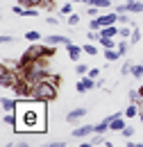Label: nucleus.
I'll use <instances>...</instances> for the list:
<instances>
[{
  "mask_svg": "<svg viewBox=\"0 0 143 147\" xmlns=\"http://www.w3.org/2000/svg\"><path fill=\"white\" fill-rule=\"evenodd\" d=\"M46 104L48 102H39L32 97L18 100L16 104V125L14 131L18 134H43L46 131Z\"/></svg>",
  "mask_w": 143,
  "mask_h": 147,
  "instance_id": "nucleus-1",
  "label": "nucleus"
},
{
  "mask_svg": "<svg viewBox=\"0 0 143 147\" xmlns=\"http://www.w3.org/2000/svg\"><path fill=\"white\" fill-rule=\"evenodd\" d=\"M57 86H59V77L57 75H50L48 79L43 82H36L32 84V100H39V102H50L57 97Z\"/></svg>",
  "mask_w": 143,
  "mask_h": 147,
  "instance_id": "nucleus-2",
  "label": "nucleus"
},
{
  "mask_svg": "<svg viewBox=\"0 0 143 147\" xmlns=\"http://www.w3.org/2000/svg\"><path fill=\"white\" fill-rule=\"evenodd\" d=\"M50 75L52 73H50V68H48V63H46V57H43V59H36V61H30V63H25V66L20 68V77L27 79L30 84L43 82V79H48Z\"/></svg>",
  "mask_w": 143,
  "mask_h": 147,
  "instance_id": "nucleus-3",
  "label": "nucleus"
},
{
  "mask_svg": "<svg viewBox=\"0 0 143 147\" xmlns=\"http://www.w3.org/2000/svg\"><path fill=\"white\" fill-rule=\"evenodd\" d=\"M57 45H36V43H30V48L23 52L20 57V66H25V63H30V61H36V59H43V57H52L57 50H54Z\"/></svg>",
  "mask_w": 143,
  "mask_h": 147,
  "instance_id": "nucleus-4",
  "label": "nucleus"
},
{
  "mask_svg": "<svg viewBox=\"0 0 143 147\" xmlns=\"http://www.w3.org/2000/svg\"><path fill=\"white\" fill-rule=\"evenodd\" d=\"M18 77L16 70H9V66H2V70H0V86L2 88H14V84H16Z\"/></svg>",
  "mask_w": 143,
  "mask_h": 147,
  "instance_id": "nucleus-5",
  "label": "nucleus"
},
{
  "mask_svg": "<svg viewBox=\"0 0 143 147\" xmlns=\"http://www.w3.org/2000/svg\"><path fill=\"white\" fill-rule=\"evenodd\" d=\"M116 11H118V14H123V11L143 14V0H125V2H121V5L116 7Z\"/></svg>",
  "mask_w": 143,
  "mask_h": 147,
  "instance_id": "nucleus-6",
  "label": "nucleus"
},
{
  "mask_svg": "<svg viewBox=\"0 0 143 147\" xmlns=\"http://www.w3.org/2000/svg\"><path fill=\"white\" fill-rule=\"evenodd\" d=\"M98 86V82L93 79V77H89V75H84V77H80V82H77V93H86V91H91V88H95Z\"/></svg>",
  "mask_w": 143,
  "mask_h": 147,
  "instance_id": "nucleus-7",
  "label": "nucleus"
},
{
  "mask_svg": "<svg viewBox=\"0 0 143 147\" xmlns=\"http://www.w3.org/2000/svg\"><path fill=\"white\" fill-rule=\"evenodd\" d=\"M95 134V125H80V127L73 129V136L75 138H89Z\"/></svg>",
  "mask_w": 143,
  "mask_h": 147,
  "instance_id": "nucleus-8",
  "label": "nucleus"
},
{
  "mask_svg": "<svg viewBox=\"0 0 143 147\" xmlns=\"http://www.w3.org/2000/svg\"><path fill=\"white\" fill-rule=\"evenodd\" d=\"M84 115H86V109H84V107H77V109H73V111L66 113V122H68V125H75V122H80Z\"/></svg>",
  "mask_w": 143,
  "mask_h": 147,
  "instance_id": "nucleus-9",
  "label": "nucleus"
},
{
  "mask_svg": "<svg viewBox=\"0 0 143 147\" xmlns=\"http://www.w3.org/2000/svg\"><path fill=\"white\" fill-rule=\"evenodd\" d=\"M46 43H48V45H71L73 41L68 36H64V34H48V36H46Z\"/></svg>",
  "mask_w": 143,
  "mask_h": 147,
  "instance_id": "nucleus-10",
  "label": "nucleus"
},
{
  "mask_svg": "<svg viewBox=\"0 0 143 147\" xmlns=\"http://www.w3.org/2000/svg\"><path fill=\"white\" fill-rule=\"evenodd\" d=\"M66 52H68V57H71L73 61H80V57H82V52H84V48L71 43V45H66Z\"/></svg>",
  "mask_w": 143,
  "mask_h": 147,
  "instance_id": "nucleus-11",
  "label": "nucleus"
},
{
  "mask_svg": "<svg viewBox=\"0 0 143 147\" xmlns=\"http://www.w3.org/2000/svg\"><path fill=\"white\" fill-rule=\"evenodd\" d=\"M111 118H114V115H109V118H105V120H100V122L95 125V134H107V131H111Z\"/></svg>",
  "mask_w": 143,
  "mask_h": 147,
  "instance_id": "nucleus-12",
  "label": "nucleus"
},
{
  "mask_svg": "<svg viewBox=\"0 0 143 147\" xmlns=\"http://www.w3.org/2000/svg\"><path fill=\"white\" fill-rule=\"evenodd\" d=\"M102 57H105L109 63H111V61H118L123 55L118 52V48H107V50H102Z\"/></svg>",
  "mask_w": 143,
  "mask_h": 147,
  "instance_id": "nucleus-13",
  "label": "nucleus"
},
{
  "mask_svg": "<svg viewBox=\"0 0 143 147\" xmlns=\"http://www.w3.org/2000/svg\"><path fill=\"white\" fill-rule=\"evenodd\" d=\"M16 104H18V100H9V97H2V100H0V107H2V111H5V113L16 111Z\"/></svg>",
  "mask_w": 143,
  "mask_h": 147,
  "instance_id": "nucleus-14",
  "label": "nucleus"
},
{
  "mask_svg": "<svg viewBox=\"0 0 143 147\" xmlns=\"http://www.w3.org/2000/svg\"><path fill=\"white\" fill-rule=\"evenodd\" d=\"M123 113H125V118H139V104L136 102H129Z\"/></svg>",
  "mask_w": 143,
  "mask_h": 147,
  "instance_id": "nucleus-15",
  "label": "nucleus"
},
{
  "mask_svg": "<svg viewBox=\"0 0 143 147\" xmlns=\"http://www.w3.org/2000/svg\"><path fill=\"white\" fill-rule=\"evenodd\" d=\"M116 48H118L121 55L125 57L127 52H129V48H132V43H129V38H118V45H116Z\"/></svg>",
  "mask_w": 143,
  "mask_h": 147,
  "instance_id": "nucleus-16",
  "label": "nucleus"
},
{
  "mask_svg": "<svg viewBox=\"0 0 143 147\" xmlns=\"http://www.w3.org/2000/svg\"><path fill=\"white\" fill-rule=\"evenodd\" d=\"M116 45H118V41H116V38L100 36V48H102V50H107V48H116Z\"/></svg>",
  "mask_w": 143,
  "mask_h": 147,
  "instance_id": "nucleus-17",
  "label": "nucleus"
},
{
  "mask_svg": "<svg viewBox=\"0 0 143 147\" xmlns=\"http://www.w3.org/2000/svg\"><path fill=\"white\" fill-rule=\"evenodd\" d=\"M91 143H93V145H105V147H109V145H111V143H109L107 138H105V134H93Z\"/></svg>",
  "mask_w": 143,
  "mask_h": 147,
  "instance_id": "nucleus-18",
  "label": "nucleus"
},
{
  "mask_svg": "<svg viewBox=\"0 0 143 147\" xmlns=\"http://www.w3.org/2000/svg\"><path fill=\"white\" fill-rule=\"evenodd\" d=\"M141 41H143L141 30H139V27H134V30H132V36H129V43H132V45H139Z\"/></svg>",
  "mask_w": 143,
  "mask_h": 147,
  "instance_id": "nucleus-19",
  "label": "nucleus"
},
{
  "mask_svg": "<svg viewBox=\"0 0 143 147\" xmlns=\"http://www.w3.org/2000/svg\"><path fill=\"white\" fill-rule=\"evenodd\" d=\"M23 36H25V41H27V43H36V41L41 38V34H39L36 30H27V32H25Z\"/></svg>",
  "mask_w": 143,
  "mask_h": 147,
  "instance_id": "nucleus-20",
  "label": "nucleus"
},
{
  "mask_svg": "<svg viewBox=\"0 0 143 147\" xmlns=\"http://www.w3.org/2000/svg\"><path fill=\"white\" fill-rule=\"evenodd\" d=\"M82 48H84V55H89V57H95L98 52H100V50H98V45H95L93 41H91V43H86V45H82Z\"/></svg>",
  "mask_w": 143,
  "mask_h": 147,
  "instance_id": "nucleus-21",
  "label": "nucleus"
},
{
  "mask_svg": "<svg viewBox=\"0 0 143 147\" xmlns=\"http://www.w3.org/2000/svg\"><path fill=\"white\" fill-rule=\"evenodd\" d=\"M132 25H121V30H118V38H129L132 36Z\"/></svg>",
  "mask_w": 143,
  "mask_h": 147,
  "instance_id": "nucleus-22",
  "label": "nucleus"
},
{
  "mask_svg": "<svg viewBox=\"0 0 143 147\" xmlns=\"http://www.w3.org/2000/svg\"><path fill=\"white\" fill-rule=\"evenodd\" d=\"M89 66H86V63H80V61H77V66H75V75H77V77H84V75H89Z\"/></svg>",
  "mask_w": 143,
  "mask_h": 147,
  "instance_id": "nucleus-23",
  "label": "nucleus"
},
{
  "mask_svg": "<svg viewBox=\"0 0 143 147\" xmlns=\"http://www.w3.org/2000/svg\"><path fill=\"white\" fill-rule=\"evenodd\" d=\"M132 77L134 79H143V63H134L132 66Z\"/></svg>",
  "mask_w": 143,
  "mask_h": 147,
  "instance_id": "nucleus-24",
  "label": "nucleus"
},
{
  "mask_svg": "<svg viewBox=\"0 0 143 147\" xmlns=\"http://www.w3.org/2000/svg\"><path fill=\"white\" fill-rule=\"evenodd\" d=\"M98 11H100V7H95V5H86V9H84V16L98 18Z\"/></svg>",
  "mask_w": 143,
  "mask_h": 147,
  "instance_id": "nucleus-25",
  "label": "nucleus"
},
{
  "mask_svg": "<svg viewBox=\"0 0 143 147\" xmlns=\"http://www.w3.org/2000/svg\"><path fill=\"white\" fill-rule=\"evenodd\" d=\"M14 2H18V5H23V7H39L43 0H14Z\"/></svg>",
  "mask_w": 143,
  "mask_h": 147,
  "instance_id": "nucleus-26",
  "label": "nucleus"
},
{
  "mask_svg": "<svg viewBox=\"0 0 143 147\" xmlns=\"http://www.w3.org/2000/svg\"><path fill=\"white\" fill-rule=\"evenodd\" d=\"M80 20H82V16H80V14H71V16L66 18V23H68L71 27H77V25H80Z\"/></svg>",
  "mask_w": 143,
  "mask_h": 147,
  "instance_id": "nucleus-27",
  "label": "nucleus"
},
{
  "mask_svg": "<svg viewBox=\"0 0 143 147\" xmlns=\"http://www.w3.org/2000/svg\"><path fill=\"white\" fill-rule=\"evenodd\" d=\"M23 16H27V18H34V16H39V9H36V7H25Z\"/></svg>",
  "mask_w": 143,
  "mask_h": 147,
  "instance_id": "nucleus-28",
  "label": "nucleus"
},
{
  "mask_svg": "<svg viewBox=\"0 0 143 147\" xmlns=\"http://www.w3.org/2000/svg\"><path fill=\"white\" fill-rule=\"evenodd\" d=\"M132 66H134L132 61H125V63L121 66V75H132Z\"/></svg>",
  "mask_w": 143,
  "mask_h": 147,
  "instance_id": "nucleus-29",
  "label": "nucleus"
},
{
  "mask_svg": "<svg viewBox=\"0 0 143 147\" xmlns=\"http://www.w3.org/2000/svg\"><path fill=\"white\" fill-rule=\"evenodd\" d=\"M93 5L100 7V9H109L111 7V0H93Z\"/></svg>",
  "mask_w": 143,
  "mask_h": 147,
  "instance_id": "nucleus-30",
  "label": "nucleus"
},
{
  "mask_svg": "<svg viewBox=\"0 0 143 147\" xmlns=\"http://www.w3.org/2000/svg\"><path fill=\"white\" fill-rule=\"evenodd\" d=\"M59 11H61V16H71V14H73V5H71V2H66Z\"/></svg>",
  "mask_w": 143,
  "mask_h": 147,
  "instance_id": "nucleus-31",
  "label": "nucleus"
},
{
  "mask_svg": "<svg viewBox=\"0 0 143 147\" xmlns=\"http://www.w3.org/2000/svg\"><path fill=\"white\" fill-rule=\"evenodd\" d=\"M89 30H98V32H100V30H102L100 20H98V18H91V20H89Z\"/></svg>",
  "mask_w": 143,
  "mask_h": 147,
  "instance_id": "nucleus-32",
  "label": "nucleus"
},
{
  "mask_svg": "<svg viewBox=\"0 0 143 147\" xmlns=\"http://www.w3.org/2000/svg\"><path fill=\"white\" fill-rule=\"evenodd\" d=\"M121 136H123V138H132V136H134V127H129V125H127V127L121 131Z\"/></svg>",
  "mask_w": 143,
  "mask_h": 147,
  "instance_id": "nucleus-33",
  "label": "nucleus"
},
{
  "mask_svg": "<svg viewBox=\"0 0 143 147\" xmlns=\"http://www.w3.org/2000/svg\"><path fill=\"white\" fill-rule=\"evenodd\" d=\"M0 41H2V43H5V45H7V43H14V41H16V38L12 36V34H2V36H0Z\"/></svg>",
  "mask_w": 143,
  "mask_h": 147,
  "instance_id": "nucleus-34",
  "label": "nucleus"
},
{
  "mask_svg": "<svg viewBox=\"0 0 143 147\" xmlns=\"http://www.w3.org/2000/svg\"><path fill=\"white\" fill-rule=\"evenodd\" d=\"M89 77H93V79L98 82V79H100V68H91V70H89Z\"/></svg>",
  "mask_w": 143,
  "mask_h": 147,
  "instance_id": "nucleus-35",
  "label": "nucleus"
},
{
  "mask_svg": "<svg viewBox=\"0 0 143 147\" xmlns=\"http://www.w3.org/2000/svg\"><path fill=\"white\" fill-rule=\"evenodd\" d=\"M46 23H48V25H59V18H54V16H48V18H46Z\"/></svg>",
  "mask_w": 143,
  "mask_h": 147,
  "instance_id": "nucleus-36",
  "label": "nucleus"
},
{
  "mask_svg": "<svg viewBox=\"0 0 143 147\" xmlns=\"http://www.w3.org/2000/svg\"><path fill=\"white\" fill-rule=\"evenodd\" d=\"M125 145H127V147H143V143H134V140H129V138H127Z\"/></svg>",
  "mask_w": 143,
  "mask_h": 147,
  "instance_id": "nucleus-37",
  "label": "nucleus"
},
{
  "mask_svg": "<svg viewBox=\"0 0 143 147\" xmlns=\"http://www.w3.org/2000/svg\"><path fill=\"white\" fill-rule=\"evenodd\" d=\"M75 2H80V5H93V0H75Z\"/></svg>",
  "mask_w": 143,
  "mask_h": 147,
  "instance_id": "nucleus-38",
  "label": "nucleus"
},
{
  "mask_svg": "<svg viewBox=\"0 0 143 147\" xmlns=\"http://www.w3.org/2000/svg\"><path fill=\"white\" fill-rule=\"evenodd\" d=\"M139 120H141V122H143V111H139Z\"/></svg>",
  "mask_w": 143,
  "mask_h": 147,
  "instance_id": "nucleus-39",
  "label": "nucleus"
},
{
  "mask_svg": "<svg viewBox=\"0 0 143 147\" xmlns=\"http://www.w3.org/2000/svg\"><path fill=\"white\" fill-rule=\"evenodd\" d=\"M139 91H141V95H143V86H141V88H139Z\"/></svg>",
  "mask_w": 143,
  "mask_h": 147,
  "instance_id": "nucleus-40",
  "label": "nucleus"
}]
</instances>
